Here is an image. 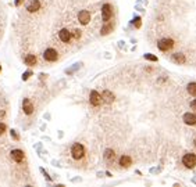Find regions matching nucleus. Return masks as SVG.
Wrapping results in <instances>:
<instances>
[{
  "label": "nucleus",
  "instance_id": "obj_18",
  "mask_svg": "<svg viewBox=\"0 0 196 187\" xmlns=\"http://www.w3.org/2000/svg\"><path fill=\"white\" fill-rule=\"evenodd\" d=\"M113 31V25L111 24H107L106 25V27H103V28H102V35H107V33H110V32Z\"/></svg>",
  "mask_w": 196,
  "mask_h": 187
},
{
  "label": "nucleus",
  "instance_id": "obj_24",
  "mask_svg": "<svg viewBox=\"0 0 196 187\" xmlns=\"http://www.w3.org/2000/svg\"><path fill=\"white\" fill-rule=\"evenodd\" d=\"M4 132H6V125H4V124H0V135H3Z\"/></svg>",
  "mask_w": 196,
  "mask_h": 187
},
{
  "label": "nucleus",
  "instance_id": "obj_2",
  "mask_svg": "<svg viewBox=\"0 0 196 187\" xmlns=\"http://www.w3.org/2000/svg\"><path fill=\"white\" fill-rule=\"evenodd\" d=\"M182 163H184L185 168H188V169L195 168L196 166V154H193V152L185 154L184 158H182Z\"/></svg>",
  "mask_w": 196,
  "mask_h": 187
},
{
  "label": "nucleus",
  "instance_id": "obj_14",
  "mask_svg": "<svg viewBox=\"0 0 196 187\" xmlns=\"http://www.w3.org/2000/svg\"><path fill=\"white\" fill-rule=\"evenodd\" d=\"M120 165H121V166L128 168L129 165H132V159L129 158L128 155H121V158H120Z\"/></svg>",
  "mask_w": 196,
  "mask_h": 187
},
{
  "label": "nucleus",
  "instance_id": "obj_20",
  "mask_svg": "<svg viewBox=\"0 0 196 187\" xmlns=\"http://www.w3.org/2000/svg\"><path fill=\"white\" fill-rule=\"evenodd\" d=\"M134 25H135L136 28H140V25H142V22H140V18H139V17H136L135 20H134Z\"/></svg>",
  "mask_w": 196,
  "mask_h": 187
},
{
  "label": "nucleus",
  "instance_id": "obj_21",
  "mask_svg": "<svg viewBox=\"0 0 196 187\" xmlns=\"http://www.w3.org/2000/svg\"><path fill=\"white\" fill-rule=\"evenodd\" d=\"M145 58H146V60H150V61H157V57L152 56V54H145Z\"/></svg>",
  "mask_w": 196,
  "mask_h": 187
},
{
  "label": "nucleus",
  "instance_id": "obj_1",
  "mask_svg": "<svg viewBox=\"0 0 196 187\" xmlns=\"http://www.w3.org/2000/svg\"><path fill=\"white\" fill-rule=\"evenodd\" d=\"M71 154H72V157H74L75 159L84 158V155H85L84 146H82L81 143H74V144H72V147H71Z\"/></svg>",
  "mask_w": 196,
  "mask_h": 187
},
{
  "label": "nucleus",
  "instance_id": "obj_11",
  "mask_svg": "<svg viewBox=\"0 0 196 187\" xmlns=\"http://www.w3.org/2000/svg\"><path fill=\"white\" fill-rule=\"evenodd\" d=\"M39 8H40L39 0H31V1H29V4L27 6V10H28L29 13H35V11H38Z\"/></svg>",
  "mask_w": 196,
  "mask_h": 187
},
{
  "label": "nucleus",
  "instance_id": "obj_26",
  "mask_svg": "<svg viewBox=\"0 0 196 187\" xmlns=\"http://www.w3.org/2000/svg\"><path fill=\"white\" fill-rule=\"evenodd\" d=\"M191 108H192L193 111H196V100H193V101H191Z\"/></svg>",
  "mask_w": 196,
  "mask_h": 187
},
{
  "label": "nucleus",
  "instance_id": "obj_15",
  "mask_svg": "<svg viewBox=\"0 0 196 187\" xmlns=\"http://www.w3.org/2000/svg\"><path fill=\"white\" fill-rule=\"evenodd\" d=\"M172 60H174V63L184 64L185 63V56L184 54H181V53H175V54H172Z\"/></svg>",
  "mask_w": 196,
  "mask_h": 187
},
{
  "label": "nucleus",
  "instance_id": "obj_8",
  "mask_svg": "<svg viewBox=\"0 0 196 187\" xmlns=\"http://www.w3.org/2000/svg\"><path fill=\"white\" fill-rule=\"evenodd\" d=\"M71 36H72V33L68 29H61L60 32H59V38H60V40L61 42H64V43H68L70 42V39H71Z\"/></svg>",
  "mask_w": 196,
  "mask_h": 187
},
{
  "label": "nucleus",
  "instance_id": "obj_10",
  "mask_svg": "<svg viewBox=\"0 0 196 187\" xmlns=\"http://www.w3.org/2000/svg\"><path fill=\"white\" fill-rule=\"evenodd\" d=\"M11 158L16 161V162H21V161H24V151H21V150H13L11 151Z\"/></svg>",
  "mask_w": 196,
  "mask_h": 187
},
{
  "label": "nucleus",
  "instance_id": "obj_27",
  "mask_svg": "<svg viewBox=\"0 0 196 187\" xmlns=\"http://www.w3.org/2000/svg\"><path fill=\"white\" fill-rule=\"evenodd\" d=\"M22 1H24V0H16V4H17V6H20Z\"/></svg>",
  "mask_w": 196,
  "mask_h": 187
},
{
  "label": "nucleus",
  "instance_id": "obj_3",
  "mask_svg": "<svg viewBox=\"0 0 196 187\" xmlns=\"http://www.w3.org/2000/svg\"><path fill=\"white\" fill-rule=\"evenodd\" d=\"M157 47H159V50H161V52H168V50H171V49L174 47V40L168 39V38L161 39V40H159Z\"/></svg>",
  "mask_w": 196,
  "mask_h": 187
},
{
  "label": "nucleus",
  "instance_id": "obj_28",
  "mask_svg": "<svg viewBox=\"0 0 196 187\" xmlns=\"http://www.w3.org/2000/svg\"><path fill=\"white\" fill-rule=\"evenodd\" d=\"M0 71H1V65H0Z\"/></svg>",
  "mask_w": 196,
  "mask_h": 187
},
{
  "label": "nucleus",
  "instance_id": "obj_22",
  "mask_svg": "<svg viewBox=\"0 0 196 187\" xmlns=\"http://www.w3.org/2000/svg\"><path fill=\"white\" fill-rule=\"evenodd\" d=\"M72 36H74L75 39H79V38H81V31H79V29H75V31L72 32Z\"/></svg>",
  "mask_w": 196,
  "mask_h": 187
},
{
  "label": "nucleus",
  "instance_id": "obj_25",
  "mask_svg": "<svg viewBox=\"0 0 196 187\" xmlns=\"http://www.w3.org/2000/svg\"><path fill=\"white\" fill-rule=\"evenodd\" d=\"M11 137L14 140H18V139H20V137H18V135L16 133V130H11Z\"/></svg>",
  "mask_w": 196,
  "mask_h": 187
},
{
  "label": "nucleus",
  "instance_id": "obj_23",
  "mask_svg": "<svg viewBox=\"0 0 196 187\" xmlns=\"http://www.w3.org/2000/svg\"><path fill=\"white\" fill-rule=\"evenodd\" d=\"M31 75H32V72H31V71L25 72L24 75H22V79H24V80H27V79H28V78H29V76H31Z\"/></svg>",
  "mask_w": 196,
  "mask_h": 187
},
{
  "label": "nucleus",
  "instance_id": "obj_9",
  "mask_svg": "<svg viewBox=\"0 0 196 187\" xmlns=\"http://www.w3.org/2000/svg\"><path fill=\"white\" fill-rule=\"evenodd\" d=\"M22 110H24L27 115H31L33 112V105L31 104V101L28 99H24V101H22Z\"/></svg>",
  "mask_w": 196,
  "mask_h": 187
},
{
  "label": "nucleus",
  "instance_id": "obj_7",
  "mask_svg": "<svg viewBox=\"0 0 196 187\" xmlns=\"http://www.w3.org/2000/svg\"><path fill=\"white\" fill-rule=\"evenodd\" d=\"M78 20H79L81 24L86 25L91 21V13L88 11V10H82V11H79V14H78Z\"/></svg>",
  "mask_w": 196,
  "mask_h": 187
},
{
  "label": "nucleus",
  "instance_id": "obj_13",
  "mask_svg": "<svg viewBox=\"0 0 196 187\" xmlns=\"http://www.w3.org/2000/svg\"><path fill=\"white\" fill-rule=\"evenodd\" d=\"M25 64L27 65H29V67H33V65H36V63H38V60H36V56H33V54H28V56L25 57Z\"/></svg>",
  "mask_w": 196,
  "mask_h": 187
},
{
  "label": "nucleus",
  "instance_id": "obj_6",
  "mask_svg": "<svg viewBox=\"0 0 196 187\" xmlns=\"http://www.w3.org/2000/svg\"><path fill=\"white\" fill-rule=\"evenodd\" d=\"M113 15V8L108 3H106L102 7V17H103V21H108Z\"/></svg>",
  "mask_w": 196,
  "mask_h": 187
},
{
  "label": "nucleus",
  "instance_id": "obj_16",
  "mask_svg": "<svg viewBox=\"0 0 196 187\" xmlns=\"http://www.w3.org/2000/svg\"><path fill=\"white\" fill-rule=\"evenodd\" d=\"M102 97H103V100L106 101V103H111L113 99H114L113 93H111V92H108V90H104V92L102 93Z\"/></svg>",
  "mask_w": 196,
  "mask_h": 187
},
{
  "label": "nucleus",
  "instance_id": "obj_19",
  "mask_svg": "<svg viewBox=\"0 0 196 187\" xmlns=\"http://www.w3.org/2000/svg\"><path fill=\"white\" fill-rule=\"evenodd\" d=\"M104 158L106 159L114 158V151H111V150H106V152H104Z\"/></svg>",
  "mask_w": 196,
  "mask_h": 187
},
{
  "label": "nucleus",
  "instance_id": "obj_12",
  "mask_svg": "<svg viewBox=\"0 0 196 187\" xmlns=\"http://www.w3.org/2000/svg\"><path fill=\"white\" fill-rule=\"evenodd\" d=\"M184 122L186 125H196V115L195 114H191V112H186L184 115Z\"/></svg>",
  "mask_w": 196,
  "mask_h": 187
},
{
  "label": "nucleus",
  "instance_id": "obj_5",
  "mask_svg": "<svg viewBox=\"0 0 196 187\" xmlns=\"http://www.w3.org/2000/svg\"><path fill=\"white\" fill-rule=\"evenodd\" d=\"M102 101H103V97H102L96 90H92L91 94H89V103L92 104L93 107H99L100 104H102Z\"/></svg>",
  "mask_w": 196,
  "mask_h": 187
},
{
  "label": "nucleus",
  "instance_id": "obj_4",
  "mask_svg": "<svg viewBox=\"0 0 196 187\" xmlns=\"http://www.w3.org/2000/svg\"><path fill=\"white\" fill-rule=\"evenodd\" d=\"M43 58L46 61H49V63H54V61H57V58H59V53H57L54 49H46L43 53Z\"/></svg>",
  "mask_w": 196,
  "mask_h": 187
},
{
  "label": "nucleus",
  "instance_id": "obj_17",
  "mask_svg": "<svg viewBox=\"0 0 196 187\" xmlns=\"http://www.w3.org/2000/svg\"><path fill=\"white\" fill-rule=\"evenodd\" d=\"M186 90H188V93H189L191 96L196 97V82H192V83H189L188 86H186Z\"/></svg>",
  "mask_w": 196,
  "mask_h": 187
}]
</instances>
